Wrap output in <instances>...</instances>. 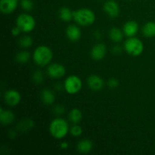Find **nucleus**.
Listing matches in <instances>:
<instances>
[{
    "mask_svg": "<svg viewBox=\"0 0 155 155\" xmlns=\"http://www.w3.org/2000/svg\"><path fill=\"white\" fill-rule=\"evenodd\" d=\"M4 100L8 105L12 106V107L17 106L21 102V94L15 89H9L5 92Z\"/></svg>",
    "mask_w": 155,
    "mask_h": 155,
    "instance_id": "6e6552de",
    "label": "nucleus"
},
{
    "mask_svg": "<svg viewBox=\"0 0 155 155\" xmlns=\"http://www.w3.org/2000/svg\"><path fill=\"white\" fill-rule=\"evenodd\" d=\"M53 58V52L51 48L46 45H39L33 54V59L35 64L39 67H45L49 64Z\"/></svg>",
    "mask_w": 155,
    "mask_h": 155,
    "instance_id": "f257e3e1",
    "label": "nucleus"
},
{
    "mask_svg": "<svg viewBox=\"0 0 155 155\" xmlns=\"http://www.w3.org/2000/svg\"><path fill=\"white\" fill-rule=\"evenodd\" d=\"M49 132L54 139H63L70 132L68 123L63 118H56L50 123Z\"/></svg>",
    "mask_w": 155,
    "mask_h": 155,
    "instance_id": "f03ea898",
    "label": "nucleus"
},
{
    "mask_svg": "<svg viewBox=\"0 0 155 155\" xmlns=\"http://www.w3.org/2000/svg\"><path fill=\"white\" fill-rule=\"evenodd\" d=\"M66 35L68 39L71 42H76L80 40V38H81V30L78 26L75 25V24H71L67 27Z\"/></svg>",
    "mask_w": 155,
    "mask_h": 155,
    "instance_id": "ddd939ff",
    "label": "nucleus"
},
{
    "mask_svg": "<svg viewBox=\"0 0 155 155\" xmlns=\"http://www.w3.org/2000/svg\"><path fill=\"white\" fill-rule=\"evenodd\" d=\"M16 26L24 33H30L36 27V20L29 14H21L16 19Z\"/></svg>",
    "mask_w": 155,
    "mask_h": 155,
    "instance_id": "39448f33",
    "label": "nucleus"
},
{
    "mask_svg": "<svg viewBox=\"0 0 155 155\" xmlns=\"http://www.w3.org/2000/svg\"><path fill=\"white\" fill-rule=\"evenodd\" d=\"M142 33L148 38L155 36V21H148L142 27Z\"/></svg>",
    "mask_w": 155,
    "mask_h": 155,
    "instance_id": "a211bd4d",
    "label": "nucleus"
},
{
    "mask_svg": "<svg viewBox=\"0 0 155 155\" xmlns=\"http://www.w3.org/2000/svg\"><path fill=\"white\" fill-rule=\"evenodd\" d=\"M68 147H69V144L68 143V142H61L60 145V148H61V149H67V148H68Z\"/></svg>",
    "mask_w": 155,
    "mask_h": 155,
    "instance_id": "473e14b6",
    "label": "nucleus"
},
{
    "mask_svg": "<svg viewBox=\"0 0 155 155\" xmlns=\"http://www.w3.org/2000/svg\"><path fill=\"white\" fill-rule=\"evenodd\" d=\"M124 50L127 54L130 55L139 56L144 51V44L139 38L137 37H129L124 42Z\"/></svg>",
    "mask_w": 155,
    "mask_h": 155,
    "instance_id": "20e7f679",
    "label": "nucleus"
},
{
    "mask_svg": "<svg viewBox=\"0 0 155 155\" xmlns=\"http://www.w3.org/2000/svg\"><path fill=\"white\" fill-rule=\"evenodd\" d=\"M21 32H22L21 30V29H20L18 26H16V27H13V28L12 29V31H11V33H12V36H18L20 35V33H21Z\"/></svg>",
    "mask_w": 155,
    "mask_h": 155,
    "instance_id": "c756f323",
    "label": "nucleus"
},
{
    "mask_svg": "<svg viewBox=\"0 0 155 155\" xmlns=\"http://www.w3.org/2000/svg\"><path fill=\"white\" fill-rule=\"evenodd\" d=\"M70 133L74 137H79L83 133V129H82L80 126L75 124V125H74L70 129Z\"/></svg>",
    "mask_w": 155,
    "mask_h": 155,
    "instance_id": "bb28decb",
    "label": "nucleus"
},
{
    "mask_svg": "<svg viewBox=\"0 0 155 155\" xmlns=\"http://www.w3.org/2000/svg\"><path fill=\"white\" fill-rule=\"evenodd\" d=\"M15 119V114L9 110H4L1 107L0 110V121L3 126L10 125L14 122Z\"/></svg>",
    "mask_w": 155,
    "mask_h": 155,
    "instance_id": "2eb2a0df",
    "label": "nucleus"
},
{
    "mask_svg": "<svg viewBox=\"0 0 155 155\" xmlns=\"http://www.w3.org/2000/svg\"><path fill=\"white\" fill-rule=\"evenodd\" d=\"M33 80L35 83L36 84H41L44 80V75L43 73L39 70L35 71L33 74Z\"/></svg>",
    "mask_w": 155,
    "mask_h": 155,
    "instance_id": "a878e982",
    "label": "nucleus"
},
{
    "mask_svg": "<svg viewBox=\"0 0 155 155\" xmlns=\"http://www.w3.org/2000/svg\"><path fill=\"white\" fill-rule=\"evenodd\" d=\"M41 99L44 104L50 105V104H52L55 101V95L51 90L45 89L41 92Z\"/></svg>",
    "mask_w": 155,
    "mask_h": 155,
    "instance_id": "f3484780",
    "label": "nucleus"
},
{
    "mask_svg": "<svg viewBox=\"0 0 155 155\" xmlns=\"http://www.w3.org/2000/svg\"><path fill=\"white\" fill-rule=\"evenodd\" d=\"M119 80L116 78H110V80H107V85L108 86V87H110V89H115V88H117L119 86Z\"/></svg>",
    "mask_w": 155,
    "mask_h": 155,
    "instance_id": "cd10ccee",
    "label": "nucleus"
},
{
    "mask_svg": "<svg viewBox=\"0 0 155 155\" xmlns=\"http://www.w3.org/2000/svg\"><path fill=\"white\" fill-rule=\"evenodd\" d=\"M112 52H113L114 54H120V53L122 52V48H120V45H114V46L112 48Z\"/></svg>",
    "mask_w": 155,
    "mask_h": 155,
    "instance_id": "7c9ffc66",
    "label": "nucleus"
},
{
    "mask_svg": "<svg viewBox=\"0 0 155 155\" xmlns=\"http://www.w3.org/2000/svg\"><path fill=\"white\" fill-rule=\"evenodd\" d=\"M74 20L80 26H90L95 21V15L93 11L87 8H82L74 12Z\"/></svg>",
    "mask_w": 155,
    "mask_h": 155,
    "instance_id": "7ed1b4c3",
    "label": "nucleus"
},
{
    "mask_svg": "<svg viewBox=\"0 0 155 155\" xmlns=\"http://www.w3.org/2000/svg\"><path fill=\"white\" fill-rule=\"evenodd\" d=\"M58 16L61 21L64 22H69L74 19V12L68 7H63L59 10Z\"/></svg>",
    "mask_w": 155,
    "mask_h": 155,
    "instance_id": "aec40b11",
    "label": "nucleus"
},
{
    "mask_svg": "<svg viewBox=\"0 0 155 155\" xmlns=\"http://www.w3.org/2000/svg\"><path fill=\"white\" fill-rule=\"evenodd\" d=\"M83 83L81 79L76 75L69 76L65 80L64 83V88L68 93L74 95L77 94L81 90Z\"/></svg>",
    "mask_w": 155,
    "mask_h": 155,
    "instance_id": "423d86ee",
    "label": "nucleus"
},
{
    "mask_svg": "<svg viewBox=\"0 0 155 155\" xmlns=\"http://www.w3.org/2000/svg\"><path fill=\"white\" fill-rule=\"evenodd\" d=\"M94 36H95V39H100L101 38V36H102V35H101V33L99 30H97V31H95V33H94Z\"/></svg>",
    "mask_w": 155,
    "mask_h": 155,
    "instance_id": "2f4dec72",
    "label": "nucleus"
},
{
    "mask_svg": "<svg viewBox=\"0 0 155 155\" xmlns=\"http://www.w3.org/2000/svg\"><path fill=\"white\" fill-rule=\"evenodd\" d=\"M124 32L118 27H112L109 31V36L113 42H120L124 38Z\"/></svg>",
    "mask_w": 155,
    "mask_h": 155,
    "instance_id": "6ab92c4d",
    "label": "nucleus"
},
{
    "mask_svg": "<svg viewBox=\"0 0 155 155\" xmlns=\"http://www.w3.org/2000/svg\"><path fill=\"white\" fill-rule=\"evenodd\" d=\"M33 40L31 36H24L21 37L19 40V45L21 48H27L33 45Z\"/></svg>",
    "mask_w": 155,
    "mask_h": 155,
    "instance_id": "b1692460",
    "label": "nucleus"
},
{
    "mask_svg": "<svg viewBox=\"0 0 155 155\" xmlns=\"http://www.w3.org/2000/svg\"><path fill=\"white\" fill-rule=\"evenodd\" d=\"M20 5H21L22 9H24L26 12H30L33 10V7H34V4L32 0H21Z\"/></svg>",
    "mask_w": 155,
    "mask_h": 155,
    "instance_id": "393cba45",
    "label": "nucleus"
},
{
    "mask_svg": "<svg viewBox=\"0 0 155 155\" xmlns=\"http://www.w3.org/2000/svg\"><path fill=\"white\" fill-rule=\"evenodd\" d=\"M105 13L110 18H117L120 15V6L117 2L114 0H108L105 2L103 6Z\"/></svg>",
    "mask_w": 155,
    "mask_h": 155,
    "instance_id": "9b49d317",
    "label": "nucleus"
},
{
    "mask_svg": "<svg viewBox=\"0 0 155 155\" xmlns=\"http://www.w3.org/2000/svg\"><path fill=\"white\" fill-rule=\"evenodd\" d=\"M139 30V24L135 21H129L123 27L124 35L128 37H133L138 33Z\"/></svg>",
    "mask_w": 155,
    "mask_h": 155,
    "instance_id": "4468645a",
    "label": "nucleus"
},
{
    "mask_svg": "<svg viewBox=\"0 0 155 155\" xmlns=\"http://www.w3.org/2000/svg\"><path fill=\"white\" fill-rule=\"evenodd\" d=\"M16 135H17L16 132L14 131V130H11L10 133H9V137L15 138V137H16Z\"/></svg>",
    "mask_w": 155,
    "mask_h": 155,
    "instance_id": "72a5a7b5",
    "label": "nucleus"
},
{
    "mask_svg": "<svg viewBox=\"0 0 155 155\" xmlns=\"http://www.w3.org/2000/svg\"><path fill=\"white\" fill-rule=\"evenodd\" d=\"M47 74L52 79H60L66 74V68L61 64L52 63L48 65Z\"/></svg>",
    "mask_w": 155,
    "mask_h": 155,
    "instance_id": "0eeeda50",
    "label": "nucleus"
},
{
    "mask_svg": "<svg viewBox=\"0 0 155 155\" xmlns=\"http://www.w3.org/2000/svg\"><path fill=\"white\" fill-rule=\"evenodd\" d=\"M34 127V123L32 120L30 119H27L21 121L19 124V126H18V128L19 130H21V131H27L30 129L31 130L33 127Z\"/></svg>",
    "mask_w": 155,
    "mask_h": 155,
    "instance_id": "5701e85b",
    "label": "nucleus"
},
{
    "mask_svg": "<svg viewBox=\"0 0 155 155\" xmlns=\"http://www.w3.org/2000/svg\"><path fill=\"white\" fill-rule=\"evenodd\" d=\"M92 147H93V144H92V141L85 139H82L78 142L77 148L79 152L82 153V154H87L92 151Z\"/></svg>",
    "mask_w": 155,
    "mask_h": 155,
    "instance_id": "dca6fc26",
    "label": "nucleus"
},
{
    "mask_svg": "<svg viewBox=\"0 0 155 155\" xmlns=\"http://www.w3.org/2000/svg\"><path fill=\"white\" fill-rule=\"evenodd\" d=\"M69 117L70 121L74 124H77L82 120L83 118V114H82L81 110L78 108H74L70 111L69 113Z\"/></svg>",
    "mask_w": 155,
    "mask_h": 155,
    "instance_id": "412c9836",
    "label": "nucleus"
},
{
    "mask_svg": "<svg viewBox=\"0 0 155 155\" xmlns=\"http://www.w3.org/2000/svg\"><path fill=\"white\" fill-rule=\"evenodd\" d=\"M106 53H107V47H106L105 44L101 43H97L94 45L91 50V57L94 61H101L104 59L105 57Z\"/></svg>",
    "mask_w": 155,
    "mask_h": 155,
    "instance_id": "1a4fd4ad",
    "label": "nucleus"
},
{
    "mask_svg": "<svg viewBox=\"0 0 155 155\" xmlns=\"http://www.w3.org/2000/svg\"><path fill=\"white\" fill-rule=\"evenodd\" d=\"M87 85L91 90L97 92L103 89L104 86V81L100 76L92 74L88 77Z\"/></svg>",
    "mask_w": 155,
    "mask_h": 155,
    "instance_id": "9d476101",
    "label": "nucleus"
},
{
    "mask_svg": "<svg viewBox=\"0 0 155 155\" xmlns=\"http://www.w3.org/2000/svg\"><path fill=\"white\" fill-rule=\"evenodd\" d=\"M30 53L27 51H21L16 54V61L20 64H26L30 59Z\"/></svg>",
    "mask_w": 155,
    "mask_h": 155,
    "instance_id": "4be33fe9",
    "label": "nucleus"
},
{
    "mask_svg": "<svg viewBox=\"0 0 155 155\" xmlns=\"http://www.w3.org/2000/svg\"><path fill=\"white\" fill-rule=\"evenodd\" d=\"M18 6V0H0V11L5 15L15 12Z\"/></svg>",
    "mask_w": 155,
    "mask_h": 155,
    "instance_id": "f8f14e48",
    "label": "nucleus"
},
{
    "mask_svg": "<svg viewBox=\"0 0 155 155\" xmlns=\"http://www.w3.org/2000/svg\"><path fill=\"white\" fill-rule=\"evenodd\" d=\"M54 111L58 114H63L65 112V107L64 106L61 105V104H57L55 107H54Z\"/></svg>",
    "mask_w": 155,
    "mask_h": 155,
    "instance_id": "c85d7f7f",
    "label": "nucleus"
}]
</instances>
